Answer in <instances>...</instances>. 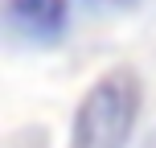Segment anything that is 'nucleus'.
I'll use <instances>...</instances> for the list:
<instances>
[{
  "label": "nucleus",
  "mask_w": 156,
  "mask_h": 148,
  "mask_svg": "<svg viewBox=\"0 0 156 148\" xmlns=\"http://www.w3.org/2000/svg\"><path fill=\"white\" fill-rule=\"evenodd\" d=\"M140 148H156V128H152L148 136H144V144H140Z\"/></svg>",
  "instance_id": "3"
},
{
  "label": "nucleus",
  "mask_w": 156,
  "mask_h": 148,
  "mask_svg": "<svg viewBox=\"0 0 156 148\" xmlns=\"http://www.w3.org/2000/svg\"><path fill=\"white\" fill-rule=\"evenodd\" d=\"M144 82L132 66H115L86 86L74 107L70 148H127L140 124Z\"/></svg>",
  "instance_id": "1"
},
{
  "label": "nucleus",
  "mask_w": 156,
  "mask_h": 148,
  "mask_svg": "<svg viewBox=\"0 0 156 148\" xmlns=\"http://www.w3.org/2000/svg\"><path fill=\"white\" fill-rule=\"evenodd\" d=\"M103 4H127V0H103Z\"/></svg>",
  "instance_id": "4"
},
{
  "label": "nucleus",
  "mask_w": 156,
  "mask_h": 148,
  "mask_svg": "<svg viewBox=\"0 0 156 148\" xmlns=\"http://www.w3.org/2000/svg\"><path fill=\"white\" fill-rule=\"evenodd\" d=\"M4 21L29 45H54L70 29V0H4Z\"/></svg>",
  "instance_id": "2"
}]
</instances>
